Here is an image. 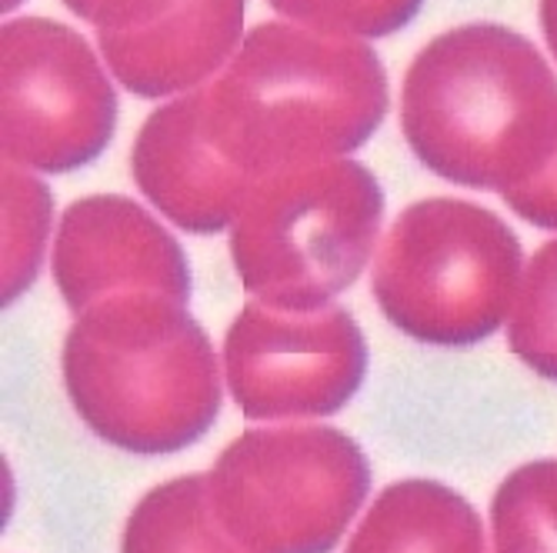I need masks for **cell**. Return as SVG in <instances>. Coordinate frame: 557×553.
I'll use <instances>...</instances> for the list:
<instances>
[{"mask_svg":"<svg viewBox=\"0 0 557 553\" xmlns=\"http://www.w3.org/2000/svg\"><path fill=\"white\" fill-rule=\"evenodd\" d=\"M504 204L534 227L557 230V147L531 180L504 193Z\"/></svg>","mask_w":557,"mask_h":553,"instance_id":"cell-19","label":"cell"},{"mask_svg":"<svg viewBox=\"0 0 557 553\" xmlns=\"http://www.w3.org/2000/svg\"><path fill=\"white\" fill-rule=\"evenodd\" d=\"M508 347L524 367L557 380V237L524 264L508 317Z\"/></svg>","mask_w":557,"mask_h":553,"instance_id":"cell-16","label":"cell"},{"mask_svg":"<svg viewBox=\"0 0 557 553\" xmlns=\"http://www.w3.org/2000/svg\"><path fill=\"white\" fill-rule=\"evenodd\" d=\"M384 190L358 161H324L255 180L231 224L244 290L277 311H324L381 247Z\"/></svg>","mask_w":557,"mask_h":553,"instance_id":"cell-4","label":"cell"},{"mask_svg":"<svg viewBox=\"0 0 557 553\" xmlns=\"http://www.w3.org/2000/svg\"><path fill=\"white\" fill-rule=\"evenodd\" d=\"M81 21L104 30H137L164 17L177 0H61Z\"/></svg>","mask_w":557,"mask_h":553,"instance_id":"cell-18","label":"cell"},{"mask_svg":"<svg viewBox=\"0 0 557 553\" xmlns=\"http://www.w3.org/2000/svg\"><path fill=\"white\" fill-rule=\"evenodd\" d=\"M131 171L140 193L190 234L231 230L255 177L237 171L208 137L205 90L168 100L134 140Z\"/></svg>","mask_w":557,"mask_h":553,"instance_id":"cell-10","label":"cell"},{"mask_svg":"<svg viewBox=\"0 0 557 553\" xmlns=\"http://www.w3.org/2000/svg\"><path fill=\"white\" fill-rule=\"evenodd\" d=\"M521 277V240L494 211L461 197H428L384 234L371 290L400 334L468 347L511 317Z\"/></svg>","mask_w":557,"mask_h":553,"instance_id":"cell-5","label":"cell"},{"mask_svg":"<svg viewBox=\"0 0 557 553\" xmlns=\"http://www.w3.org/2000/svg\"><path fill=\"white\" fill-rule=\"evenodd\" d=\"M121 553H250L221 524L208 474L174 477L147 490L127 517Z\"/></svg>","mask_w":557,"mask_h":553,"instance_id":"cell-13","label":"cell"},{"mask_svg":"<svg viewBox=\"0 0 557 553\" xmlns=\"http://www.w3.org/2000/svg\"><path fill=\"white\" fill-rule=\"evenodd\" d=\"M344 553H487V533L458 490L414 477L381 490Z\"/></svg>","mask_w":557,"mask_h":553,"instance_id":"cell-12","label":"cell"},{"mask_svg":"<svg viewBox=\"0 0 557 553\" xmlns=\"http://www.w3.org/2000/svg\"><path fill=\"white\" fill-rule=\"evenodd\" d=\"M54 284L77 314L117 293H164L190 300V271L181 243L140 204L94 193L64 211L54 237Z\"/></svg>","mask_w":557,"mask_h":553,"instance_id":"cell-9","label":"cell"},{"mask_svg":"<svg viewBox=\"0 0 557 553\" xmlns=\"http://www.w3.org/2000/svg\"><path fill=\"white\" fill-rule=\"evenodd\" d=\"M387 114L374 47L290 21L258 24L205 87L211 143L247 177L344 161Z\"/></svg>","mask_w":557,"mask_h":553,"instance_id":"cell-1","label":"cell"},{"mask_svg":"<svg viewBox=\"0 0 557 553\" xmlns=\"http://www.w3.org/2000/svg\"><path fill=\"white\" fill-rule=\"evenodd\" d=\"M290 24L334 37H391L408 27L424 0H268Z\"/></svg>","mask_w":557,"mask_h":553,"instance_id":"cell-17","label":"cell"},{"mask_svg":"<svg viewBox=\"0 0 557 553\" xmlns=\"http://www.w3.org/2000/svg\"><path fill=\"white\" fill-rule=\"evenodd\" d=\"M4 161L34 174H71L104 150L117 127V90L100 50L74 27L14 17L0 30Z\"/></svg>","mask_w":557,"mask_h":553,"instance_id":"cell-7","label":"cell"},{"mask_svg":"<svg viewBox=\"0 0 557 553\" xmlns=\"http://www.w3.org/2000/svg\"><path fill=\"white\" fill-rule=\"evenodd\" d=\"M61 364L81 420L127 454H174L221 414L214 343L164 293H117L77 314Z\"/></svg>","mask_w":557,"mask_h":553,"instance_id":"cell-3","label":"cell"},{"mask_svg":"<svg viewBox=\"0 0 557 553\" xmlns=\"http://www.w3.org/2000/svg\"><path fill=\"white\" fill-rule=\"evenodd\" d=\"M24 4V0H4V11H17Z\"/></svg>","mask_w":557,"mask_h":553,"instance_id":"cell-21","label":"cell"},{"mask_svg":"<svg viewBox=\"0 0 557 553\" xmlns=\"http://www.w3.org/2000/svg\"><path fill=\"white\" fill-rule=\"evenodd\" d=\"M247 0H177L154 24L97 34L108 71L137 97H184L211 87L244 43Z\"/></svg>","mask_w":557,"mask_h":553,"instance_id":"cell-11","label":"cell"},{"mask_svg":"<svg viewBox=\"0 0 557 553\" xmlns=\"http://www.w3.org/2000/svg\"><path fill=\"white\" fill-rule=\"evenodd\" d=\"M541 30H544L547 50L557 61V0H541Z\"/></svg>","mask_w":557,"mask_h":553,"instance_id":"cell-20","label":"cell"},{"mask_svg":"<svg viewBox=\"0 0 557 553\" xmlns=\"http://www.w3.org/2000/svg\"><path fill=\"white\" fill-rule=\"evenodd\" d=\"M491 553H557V457L500 480L491 500Z\"/></svg>","mask_w":557,"mask_h":553,"instance_id":"cell-14","label":"cell"},{"mask_svg":"<svg viewBox=\"0 0 557 553\" xmlns=\"http://www.w3.org/2000/svg\"><path fill=\"white\" fill-rule=\"evenodd\" d=\"M50 214L54 200L44 180L27 167L4 164V304H14L34 284L50 237Z\"/></svg>","mask_w":557,"mask_h":553,"instance_id":"cell-15","label":"cell"},{"mask_svg":"<svg viewBox=\"0 0 557 553\" xmlns=\"http://www.w3.org/2000/svg\"><path fill=\"white\" fill-rule=\"evenodd\" d=\"M368 374L364 334L344 307L247 304L224 337V384L250 420H314L347 407Z\"/></svg>","mask_w":557,"mask_h":553,"instance_id":"cell-8","label":"cell"},{"mask_svg":"<svg viewBox=\"0 0 557 553\" xmlns=\"http://www.w3.org/2000/svg\"><path fill=\"white\" fill-rule=\"evenodd\" d=\"M208 490L244 550L331 553L368 500L371 467L337 427H261L221 450Z\"/></svg>","mask_w":557,"mask_h":553,"instance_id":"cell-6","label":"cell"},{"mask_svg":"<svg viewBox=\"0 0 557 553\" xmlns=\"http://www.w3.org/2000/svg\"><path fill=\"white\" fill-rule=\"evenodd\" d=\"M400 130L437 177L504 197L554 154L557 77L511 27H450L404 74Z\"/></svg>","mask_w":557,"mask_h":553,"instance_id":"cell-2","label":"cell"}]
</instances>
